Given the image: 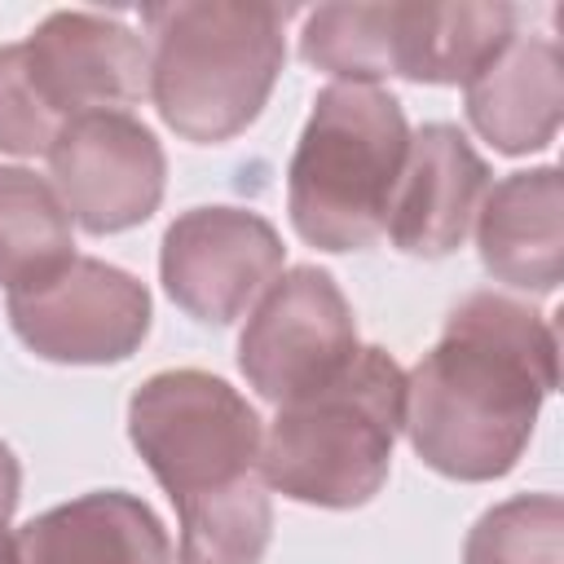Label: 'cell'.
<instances>
[{"label": "cell", "instance_id": "5", "mask_svg": "<svg viewBox=\"0 0 564 564\" xmlns=\"http://www.w3.org/2000/svg\"><path fill=\"white\" fill-rule=\"evenodd\" d=\"M410 150L401 101L379 84H326L286 167V212L317 251H366L388 229Z\"/></svg>", "mask_w": 564, "mask_h": 564}, {"label": "cell", "instance_id": "1", "mask_svg": "<svg viewBox=\"0 0 564 564\" xmlns=\"http://www.w3.org/2000/svg\"><path fill=\"white\" fill-rule=\"evenodd\" d=\"M555 330L538 308L471 291L445 317L436 348L405 375V436L449 480L507 476L555 392Z\"/></svg>", "mask_w": 564, "mask_h": 564}, {"label": "cell", "instance_id": "7", "mask_svg": "<svg viewBox=\"0 0 564 564\" xmlns=\"http://www.w3.org/2000/svg\"><path fill=\"white\" fill-rule=\"evenodd\" d=\"M357 357V317L339 282L317 264H295L269 282L256 300L242 339L238 370L256 397L282 405L308 388H322Z\"/></svg>", "mask_w": 564, "mask_h": 564}, {"label": "cell", "instance_id": "13", "mask_svg": "<svg viewBox=\"0 0 564 564\" xmlns=\"http://www.w3.org/2000/svg\"><path fill=\"white\" fill-rule=\"evenodd\" d=\"M471 128L498 154L546 150L564 115V62L551 35H511L494 62L463 84Z\"/></svg>", "mask_w": 564, "mask_h": 564}, {"label": "cell", "instance_id": "10", "mask_svg": "<svg viewBox=\"0 0 564 564\" xmlns=\"http://www.w3.org/2000/svg\"><path fill=\"white\" fill-rule=\"evenodd\" d=\"M22 48L40 97L62 123L93 110H123L150 93V48L119 18L57 9Z\"/></svg>", "mask_w": 564, "mask_h": 564}, {"label": "cell", "instance_id": "20", "mask_svg": "<svg viewBox=\"0 0 564 564\" xmlns=\"http://www.w3.org/2000/svg\"><path fill=\"white\" fill-rule=\"evenodd\" d=\"M18 494H22V467H18L13 449L0 441V524H9V516L18 507Z\"/></svg>", "mask_w": 564, "mask_h": 564}, {"label": "cell", "instance_id": "14", "mask_svg": "<svg viewBox=\"0 0 564 564\" xmlns=\"http://www.w3.org/2000/svg\"><path fill=\"white\" fill-rule=\"evenodd\" d=\"M13 542L18 564H172L163 520L128 489H93L48 507Z\"/></svg>", "mask_w": 564, "mask_h": 564}, {"label": "cell", "instance_id": "18", "mask_svg": "<svg viewBox=\"0 0 564 564\" xmlns=\"http://www.w3.org/2000/svg\"><path fill=\"white\" fill-rule=\"evenodd\" d=\"M463 564H564V502L516 494L489 507L463 542Z\"/></svg>", "mask_w": 564, "mask_h": 564}, {"label": "cell", "instance_id": "11", "mask_svg": "<svg viewBox=\"0 0 564 564\" xmlns=\"http://www.w3.org/2000/svg\"><path fill=\"white\" fill-rule=\"evenodd\" d=\"M485 194L489 167L471 141L454 123H423L410 137L383 234L405 256L441 260L463 247Z\"/></svg>", "mask_w": 564, "mask_h": 564}, {"label": "cell", "instance_id": "2", "mask_svg": "<svg viewBox=\"0 0 564 564\" xmlns=\"http://www.w3.org/2000/svg\"><path fill=\"white\" fill-rule=\"evenodd\" d=\"M128 441L181 520V564H260L273 502L256 405L207 370H159L128 397Z\"/></svg>", "mask_w": 564, "mask_h": 564}, {"label": "cell", "instance_id": "4", "mask_svg": "<svg viewBox=\"0 0 564 564\" xmlns=\"http://www.w3.org/2000/svg\"><path fill=\"white\" fill-rule=\"evenodd\" d=\"M401 423L405 370L383 348H357L335 379L278 405L260 445V476L291 502L366 507L388 480Z\"/></svg>", "mask_w": 564, "mask_h": 564}, {"label": "cell", "instance_id": "16", "mask_svg": "<svg viewBox=\"0 0 564 564\" xmlns=\"http://www.w3.org/2000/svg\"><path fill=\"white\" fill-rule=\"evenodd\" d=\"M70 256H75L70 212L62 207L57 189L26 167H0V282L4 291L66 264Z\"/></svg>", "mask_w": 564, "mask_h": 564}, {"label": "cell", "instance_id": "9", "mask_svg": "<svg viewBox=\"0 0 564 564\" xmlns=\"http://www.w3.org/2000/svg\"><path fill=\"white\" fill-rule=\"evenodd\" d=\"M48 167L62 207L88 234H119L150 220L167 185L159 137L128 110L66 119L48 145Z\"/></svg>", "mask_w": 564, "mask_h": 564}, {"label": "cell", "instance_id": "17", "mask_svg": "<svg viewBox=\"0 0 564 564\" xmlns=\"http://www.w3.org/2000/svg\"><path fill=\"white\" fill-rule=\"evenodd\" d=\"M300 57L339 84H375L397 75L392 4H317L300 31Z\"/></svg>", "mask_w": 564, "mask_h": 564}, {"label": "cell", "instance_id": "6", "mask_svg": "<svg viewBox=\"0 0 564 564\" xmlns=\"http://www.w3.org/2000/svg\"><path fill=\"white\" fill-rule=\"evenodd\" d=\"M13 335L57 366L128 361L150 335V291L119 264L70 256L66 264L9 286Z\"/></svg>", "mask_w": 564, "mask_h": 564}, {"label": "cell", "instance_id": "8", "mask_svg": "<svg viewBox=\"0 0 564 564\" xmlns=\"http://www.w3.org/2000/svg\"><path fill=\"white\" fill-rule=\"evenodd\" d=\"M286 247L278 229L247 207L181 212L159 247V278L176 308L203 326L238 322L282 273Z\"/></svg>", "mask_w": 564, "mask_h": 564}, {"label": "cell", "instance_id": "12", "mask_svg": "<svg viewBox=\"0 0 564 564\" xmlns=\"http://www.w3.org/2000/svg\"><path fill=\"white\" fill-rule=\"evenodd\" d=\"M480 264L494 282L546 295L564 278V181L560 167L502 176L476 212Z\"/></svg>", "mask_w": 564, "mask_h": 564}, {"label": "cell", "instance_id": "15", "mask_svg": "<svg viewBox=\"0 0 564 564\" xmlns=\"http://www.w3.org/2000/svg\"><path fill=\"white\" fill-rule=\"evenodd\" d=\"M397 75L414 84H467L516 35V9L494 4H432L392 0Z\"/></svg>", "mask_w": 564, "mask_h": 564}, {"label": "cell", "instance_id": "21", "mask_svg": "<svg viewBox=\"0 0 564 564\" xmlns=\"http://www.w3.org/2000/svg\"><path fill=\"white\" fill-rule=\"evenodd\" d=\"M0 564H18V542L4 524H0Z\"/></svg>", "mask_w": 564, "mask_h": 564}, {"label": "cell", "instance_id": "3", "mask_svg": "<svg viewBox=\"0 0 564 564\" xmlns=\"http://www.w3.org/2000/svg\"><path fill=\"white\" fill-rule=\"evenodd\" d=\"M286 4L264 0L145 4L150 97L163 123L194 145H220L256 123L286 62Z\"/></svg>", "mask_w": 564, "mask_h": 564}, {"label": "cell", "instance_id": "19", "mask_svg": "<svg viewBox=\"0 0 564 564\" xmlns=\"http://www.w3.org/2000/svg\"><path fill=\"white\" fill-rule=\"evenodd\" d=\"M57 132H62V119L40 97L31 66H26V48L4 44L0 48V150L18 159L48 154Z\"/></svg>", "mask_w": 564, "mask_h": 564}]
</instances>
